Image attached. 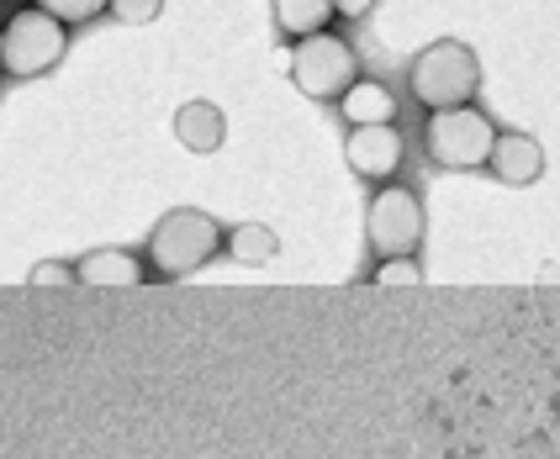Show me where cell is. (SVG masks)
I'll use <instances>...</instances> for the list:
<instances>
[{
	"label": "cell",
	"instance_id": "obj_1",
	"mask_svg": "<svg viewBox=\"0 0 560 459\" xmlns=\"http://www.w3.org/2000/svg\"><path fill=\"white\" fill-rule=\"evenodd\" d=\"M222 248H228V233L218 227V216L196 212V207H175L149 233V264L159 280H186L196 270H207Z\"/></svg>",
	"mask_w": 560,
	"mask_h": 459
},
{
	"label": "cell",
	"instance_id": "obj_2",
	"mask_svg": "<svg viewBox=\"0 0 560 459\" xmlns=\"http://www.w3.org/2000/svg\"><path fill=\"white\" fill-rule=\"evenodd\" d=\"M481 85V59L470 54L466 43L455 37H439L423 54H412L407 63V95L429 111H444V106H466Z\"/></svg>",
	"mask_w": 560,
	"mask_h": 459
},
{
	"label": "cell",
	"instance_id": "obj_3",
	"mask_svg": "<svg viewBox=\"0 0 560 459\" xmlns=\"http://www.w3.org/2000/svg\"><path fill=\"white\" fill-rule=\"evenodd\" d=\"M69 54V22L43 11V5H22L5 16L0 27V69L11 80H37L48 69H59Z\"/></svg>",
	"mask_w": 560,
	"mask_h": 459
},
{
	"label": "cell",
	"instance_id": "obj_4",
	"mask_svg": "<svg viewBox=\"0 0 560 459\" xmlns=\"http://www.w3.org/2000/svg\"><path fill=\"white\" fill-rule=\"evenodd\" d=\"M492 149H498V127L487 111L476 106H444V111H429L423 122V153L434 158V169H487L492 164Z\"/></svg>",
	"mask_w": 560,
	"mask_h": 459
},
{
	"label": "cell",
	"instance_id": "obj_5",
	"mask_svg": "<svg viewBox=\"0 0 560 459\" xmlns=\"http://www.w3.org/2000/svg\"><path fill=\"white\" fill-rule=\"evenodd\" d=\"M291 85L307 95V101H339L354 80H360V59L349 48L343 32H312V37H296L291 43Z\"/></svg>",
	"mask_w": 560,
	"mask_h": 459
},
{
	"label": "cell",
	"instance_id": "obj_6",
	"mask_svg": "<svg viewBox=\"0 0 560 459\" xmlns=\"http://www.w3.org/2000/svg\"><path fill=\"white\" fill-rule=\"evenodd\" d=\"M365 244L375 259H392V254H418L423 248V201L412 185L381 180L365 207Z\"/></svg>",
	"mask_w": 560,
	"mask_h": 459
},
{
	"label": "cell",
	"instance_id": "obj_7",
	"mask_svg": "<svg viewBox=\"0 0 560 459\" xmlns=\"http://www.w3.org/2000/svg\"><path fill=\"white\" fill-rule=\"evenodd\" d=\"M402 132L397 122H375V127H349V138H343V158H349V169L360 175V180H392L397 169H402Z\"/></svg>",
	"mask_w": 560,
	"mask_h": 459
},
{
	"label": "cell",
	"instance_id": "obj_8",
	"mask_svg": "<svg viewBox=\"0 0 560 459\" xmlns=\"http://www.w3.org/2000/svg\"><path fill=\"white\" fill-rule=\"evenodd\" d=\"M502 185H534L545 175V149L529 132H498V149H492V164H487Z\"/></svg>",
	"mask_w": 560,
	"mask_h": 459
},
{
	"label": "cell",
	"instance_id": "obj_9",
	"mask_svg": "<svg viewBox=\"0 0 560 459\" xmlns=\"http://www.w3.org/2000/svg\"><path fill=\"white\" fill-rule=\"evenodd\" d=\"M154 264H143V254L132 248H95L80 259V285H143Z\"/></svg>",
	"mask_w": 560,
	"mask_h": 459
},
{
	"label": "cell",
	"instance_id": "obj_10",
	"mask_svg": "<svg viewBox=\"0 0 560 459\" xmlns=\"http://www.w3.org/2000/svg\"><path fill=\"white\" fill-rule=\"evenodd\" d=\"M175 138L186 143L190 153H218L222 138H228V117H222V106L212 101H186L180 111H175Z\"/></svg>",
	"mask_w": 560,
	"mask_h": 459
},
{
	"label": "cell",
	"instance_id": "obj_11",
	"mask_svg": "<svg viewBox=\"0 0 560 459\" xmlns=\"http://www.w3.org/2000/svg\"><path fill=\"white\" fill-rule=\"evenodd\" d=\"M339 111L349 127H375V122H397V95L392 85H381V80H354L349 91L339 95Z\"/></svg>",
	"mask_w": 560,
	"mask_h": 459
},
{
	"label": "cell",
	"instance_id": "obj_12",
	"mask_svg": "<svg viewBox=\"0 0 560 459\" xmlns=\"http://www.w3.org/2000/svg\"><path fill=\"white\" fill-rule=\"evenodd\" d=\"M276 5V32L280 37H312V32H323L334 16H339V5L334 0H270Z\"/></svg>",
	"mask_w": 560,
	"mask_h": 459
},
{
	"label": "cell",
	"instance_id": "obj_13",
	"mask_svg": "<svg viewBox=\"0 0 560 459\" xmlns=\"http://www.w3.org/2000/svg\"><path fill=\"white\" fill-rule=\"evenodd\" d=\"M276 233L265 227V222H238L233 233H228V254H233V264H249V270H259V264H270L276 259Z\"/></svg>",
	"mask_w": 560,
	"mask_h": 459
},
{
	"label": "cell",
	"instance_id": "obj_14",
	"mask_svg": "<svg viewBox=\"0 0 560 459\" xmlns=\"http://www.w3.org/2000/svg\"><path fill=\"white\" fill-rule=\"evenodd\" d=\"M423 280V264L418 254H392V259H375L371 285H418Z\"/></svg>",
	"mask_w": 560,
	"mask_h": 459
},
{
	"label": "cell",
	"instance_id": "obj_15",
	"mask_svg": "<svg viewBox=\"0 0 560 459\" xmlns=\"http://www.w3.org/2000/svg\"><path fill=\"white\" fill-rule=\"evenodd\" d=\"M43 11H54V16H63L69 27H85V22H95L101 11H112V0H37Z\"/></svg>",
	"mask_w": 560,
	"mask_h": 459
},
{
	"label": "cell",
	"instance_id": "obj_16",
	"mask_svg": "<svg viewBox=\"0 0 560 459\" xmlns=\"http://www.w3.org/2000/svg\"><path fill=\"white\" fill-rule=\"evenodd\" d=\"M159 11H164V0H112V22H122V27H149Z\"/></svg>",
	"mask_w": 560,
	"mask_h": 459
},
{
	"label": "cell",
	"instance_id": "obj_17",
	"mask_svg": "<svg viewBox=\"0 0 560 459\" xmlns=\"http://www.w3.org/2000/svg\"><path fill=\"white\" fill-rule=\"evenodd\" d=\"M32 285H80V264H63V259H43L32 264Z\"/></svg>",
	"mask_w": 560,
	"mask_h": 459
},
{
	"label": "cell",
	"instance_id": "obj_18",
	"mask_svg": "<svg viewBox=\"0 0 560 459\" xmlns=\"http://www.w3.org/2000/svg\"><path fill=\"white\" fill-rule=\"evenodd\" d=\"M334 5H339L343 22H360V16H371L375 11V0H334Z\"/></svg>",
	"mask_w": 560,
	"mask_h": 459
}]
</instances>
